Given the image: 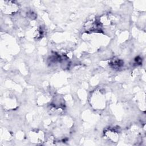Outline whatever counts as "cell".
Wrapping results in <instances>:
<instances>
[{
	"label": "cell",
	"mask_w": 146,
	"mask_h": 146,
	"mask_svg": "<svg viewBox=\"0 0 146 146\" xmlns=\"http://www.w3.org/2000/svg\"><path fill=\"white\" fill-rule=\"evenodd\" d=\"M91 104L97 110H102L106 106L104 95L101 90H95L91 96Z\"/></svg>",
	"instance_id": "1"
},
{
	"label": "cell",
	"mask_w": 146,
	"mask_h": 146,
	"mask_svg": "<svg viewBox=\"0 0 146 146\" xmlns=\"http://www.w3.org/2000/svg\"><path fill=\"white\" fill-rule=\"evenodd\" d=\"M1 10L6 14H13L18 10V6L14 2L6 1L1 6Z\"/></svg>",
	"instance_id": "2"
},
{
	"label": "cell",
	"mask_w": 146,
	"mask_h": 146,
	"mask_svg": "<svg viewBox=\"0 0 146 146\" xmlns=\"http://www.w3.org/2000/svg\"><path fill=\"white\" fill-rule=\"evenodd\" d=\"M104 136L107 140L111 142H116L119 139V135L117 132L113 129H107L104 132Z\"/></svg>",
	"instance_id": "3"
},
{
	"label": "cell",
	"mask_w": 146,
	"mask_h": 146,
	"mask_svg": "<svg viewBox=\"0 0 146 146\" xmlns=\"http://www.w3.org/2000/svg\"><path fill=\"white\" fill-rule=\"evenodd\" d=\"M123 63L124 62L122 60L118 59H112L111 61L110 64L112 68H119L123 65Z\"/></svg>",
	"instance_id": "4"
}]
</instances>
